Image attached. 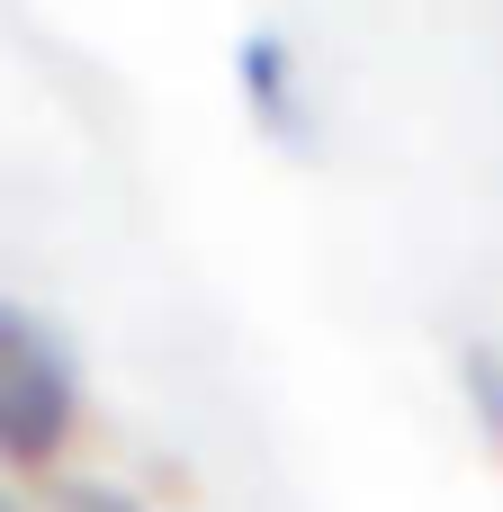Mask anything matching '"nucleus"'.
I'll return each instance as SVG.
<instances>
[{"label": "nucleus", "mask_w": 503, "mask_h": 512, "mask_svg": "<svg viewBox=\"0 0 503 512\" xmlns=\"http://www.w3.org/2000/svg\"><path fill=\"white\" fill-rule=\"evenodd\" d=\"M459 387H468L477 432L503 450V351H495V342H468V351H459Z\"/></svg>", "instance_id": "3"}, {"label": "nucleus", "mask_w": 503, "mask_h": 512, "mask_svg": "<svg viewBox=\"0 0 503 512\" xmlns=\"http://www.w3.org/2000/svg\"><path fill=\"white\" fill-rule=\"evenodd\" d=\"M72 414H81L72 351H63L27 306L0 297V459H9V468H45V459L63 450Z\"/></svg>", "instance_id": "1"}, {"label": "nucleus", "mask_w": 503, "mask_h": 512, "mask_svg": "<svg viewBox=\"0 0 503 512\" xmlns=\"http://www.w3.org/2000/svg\"><path fill=\"white\" fill-rule=\"evenodd\" d=\"M243 90H252V117L279 135V144H315V108H306V90H297V54L279 45V36H243Z\"/></svg>", "instance_id": "2"}, {"label": "nucleus", "mask_w": 503, "mask_h": 512, "mask_svg": "<svg viewBox=\"0 0 503 512\" xmlns=\"http://www.w3.org/2000/svg\"><path fill=\"white\" fill-rule=\"evenodd\" d=\"M0 512H18V504H9V495H0Z\"/></svg>", "instance_id": "5"}, {"label": "nucleus", "mask_w": 503, "mask_h": 512, "mask_svg": "<svg viewBox=\"0 0 503 512\" xmlns=\"http://www.w3.org/2000/svg\"><path fill=\"white\" fill-rule=\"evenodd\" d=\"M54 512H144V504H126L117 486H63V495H54Z\"/></svg>", "instance_id": "4"}]
</instances>
